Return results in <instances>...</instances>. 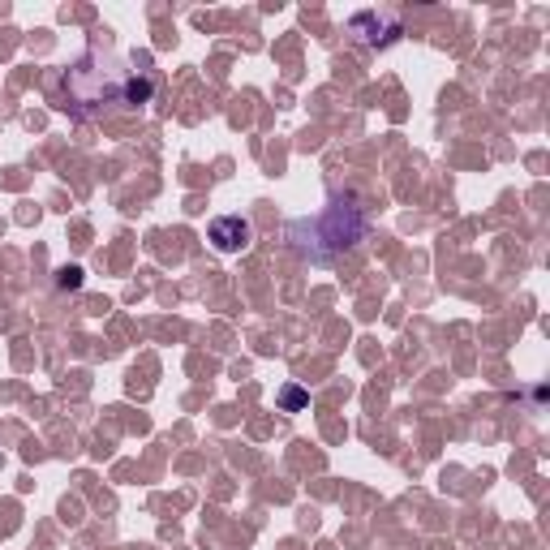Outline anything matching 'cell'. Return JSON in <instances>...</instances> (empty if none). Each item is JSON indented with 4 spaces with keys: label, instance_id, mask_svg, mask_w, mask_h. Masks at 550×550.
Listing matches in <instances>:
<instances>
[{
    "label": "cell",
    "instance_id": "1",
    "mask_svg": "<svg viewBox=\"0 0 550 550\" xmlns=\"http://www.w3.org/2000/svg\"><path fill=\"white\" fill-rule=\"evenodd\" d=\"M293 233H297V237H306V233L314 237V241L301 245L306 254L318 250V241H327V245H331V250H327V263H331V258H336L340 250H353V245L366 237V215H361V207H353V202H331L323 215H314V220H301Z\"/></svg>",
    "mask_w": 550,
    "mask_h": 550
},
{
    "label": "cell",
    "instance_id": "2",
    "mask_svg": "<svg viewBox=\"0 0 550 550\" xmlns=\"http://www.w3.org/2000/svg\"><path fill=\"white\" fill-rule=\"evenodd\" d=\"M207 237L220 254H241L245 245H250V220H245V215H215Z\"/></svg>",
    "mask_w": 550,
    "mask_h": 550
},
{
    "label": "cell",
    "instance_id": "3",
    "mask_svg": "<svg viewBox=\"0 0 550 550\" xmlns=\"http://www.w3.org/2000/svg\"><path fill=\"white\" fill-rule=\"evenodd\" d=\"M306 404H310V392H301V387H293V383H288L284 392H280V409H284V413H301Z\"/></svg>",
    "mask_w": 550,
    "mask_h": 550
},
{
    "label": "cell",
    "instance_id": "4",
    "mask_svg": "<svg viewBox=\"0 0 550 550\" xmlns=\"http://www.w3.org/2000/svg\"><path fill=\"white\" fill-rule=\"evenodd\" d=\"M61 284H65V288H78V284H82V271H78V267L61 271Z\"/></svg>",
    "mask_w": 550,
    "mask_h": 550
}]
</instances>
